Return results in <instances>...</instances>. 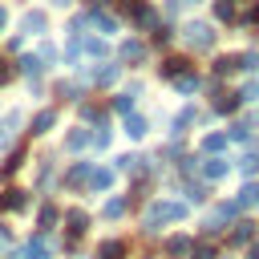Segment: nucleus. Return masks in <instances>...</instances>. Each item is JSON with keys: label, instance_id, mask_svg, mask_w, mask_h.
Segmentation results:
<instances>
[{"label": "nucleus", "instance_id": "34", "mask_svg": "<svg viewBox=\"0 0 259 259\" xmlns=\"http://www.w3.org/2000/svg\"><path fill=\"white\" fill-rule=\"evenodd\" d=\"M186 198H190V202H202L206 190H202V186H186Z\"/></svg>", "mask_w": 259, "mask_h": 259}, {"label": "nucleus", "instance_id": "11", "mask_svg": "<svg viewBox=\"0 0 259 259\" xmlns=\"http://www.w3.org/2000/svg\"><path fill=\"white\" fill-rule=\"evenodd\" d=\"M20 28H24V32H45V12H24Z\"/></svg>", "mask_w": 259, "mask_h": 259}, {"label": "nucleus", "instance_id": "25", "mask_svg": "<svg viewBox=\"0 0 259 259\" xmlns=\"http://www.w3.org/2000/svg\"><path fill=\"white\" fill-rule=\"evenodd\" d=\"M190 121H194V109H182V113L174 117V130H170V134H182V130H186Z\"/></svg>", "mask_w": 259, "mask_h": 259}, {"label": "nucleus", "instance_id": "22", "mask_svg": "<svg viewBox=\"0 0 259 259\" xmlns=\"http://www.w3.org/2000/svg\"><path fill=\"white\" fill-rule=\"evenodd\" d=\"M121 214H125V198L117 194V198H109V202H105V219H121Z\"/></svg>", "mask_w": 259, "mask_h": 259}, {"label": "nucleus", "instance_id": "31", "mask_svg": "<svg viewBox=\"0 0 259 259\" xmlns=\"http://www.w3.org/2000/svg\"><path fill=\"white\" fill-rule=\"evenodd\" d=\"M57 223V206H40V227H53Z\"/></svg>", "mask_w": 259, "mask_h": 259}, {"label": "nucleus", "instance_id": "29", "mask_svg": "<svg viewBox=\"0 0 259 259\" xmlns=\"http://www.w3.org/2000/svg\"><path fill=\"white\" fill-rule=\"evenodd\" d=\"M20 73H32V77H36V73H40V61H36V57H20Z\"/></svg>", "mask_w": 259, "mask_h": 259}, {"label": "nucleus", "instance_id": "16", "mask_svg": "<svg viewBox=\"0 0 259 259\" xmlns=\"http://www.w3.org/2000/svg\"><path fill=\"white\" fill-rule=\"evenodd\" d=\"M202 150H206V154L227 150V134H206V138H202Z\"/></svg>", "mask_w": 259, "mask_h": 259}, {"label": "nucleus", "instance_id": "8", "mask_svg": "<svg viewBox=\"0 0 259 259\" xmlns=\"http://www.w3.org/2000/svg\"><path fill=\"white\" fill-rule=\"evenodd\" d=\"M121 130H125L130 138H146V130H150V125H146V117H138V113H125V125H121Z\"/></svg>", "mask_w": 259, "mask_h": 259}, {"label": "nucleus", "instance_id": "32", "mask_svg": "<svg viewBox=\"0 0 259 259\" xmlns=\"http://www.w3.org/2000/svg\"><path fill=\"white\" fill-rule=\"evenodd\" d=\"M130 93H138V89H130ZM130 93H121V97H117V109H121V113H130V109H134V97H130Z\"/></svg>", "mask_w": 259, "mask_h": 259}, {"label": "nucleus", "instance_id": "28", "mask_svg": "<svg viewBox=\"0 0 259 259\" xmlns=\"http://www.w3.org/2000/svg\"><path fill=\"white\" fill-rule=\"evenodd\" d=\"M93 24H97L101 32H113V28H117V24H113V20L105 16V12H93Z\"/></svg>", "mask_w": 259, "mask_h": 259}, {"label": "nucleus", "instance_id": "7", "mask_svg": "<svg viewBox=\"0 0 259 259\" xmlns=\"http://www.w3.org/2000/svg\"><path fill=\"white\" fill-rule=\"evenodd\" d=\"M89 174H93V170H89V162H73V166H69V174H65V186H81Z\"/></svg>", "mask_w": 259, "mask_h": 259}, {"label": "nucleus", "instance_id": "30", "mask_svg": "<svg viewBox=\"0 0 259 259\" xmlns=\"http://www.w3.org/2000/svg\"><path fill=\"white\" fill-rule=\"evenodd\" d=\"M235 105H239V97H219V101H214V109H219V113H231Z\"/></svg>", "mask_w": 259, "mask_h": 259}, {"label": "nucleus", "instance_id": "27", "mask_svg": "<svg viewBox=\"0 0 259 259\" xmlns=\"http://www.w3.org/2000/svg\"><path fill=\"white\" fill-rule=\"evenodd\" d=\"M20 162H24V154H12V158L0 166V174H4V178H8V174H16V170H20Z\"/></svg>", "mask_w": 259, "mask_h": 259}, {"label": "nucleus", "instance_id": "4", "mask_svg": "<svg viewBox=\"0 0 259 259\" xmlns=\"http://www.w3.org/2000/svg\"><path fill=\"white\" fill-rule=\"evenodd\" d=\"M190 247H194V239H190V235H170V239H166V255H170V259L190 255Z\"/></svg>", "mask_w": 259, "mask_h": 259}, {"label": "nucleus", "instance_id": "26", "mask_svg": "<svg viewBox=\"0 0 259 259\" xmlns=\"http://www.w3.org/2000/svg\"><path fill=\"white\" fill-rule=\"evenodd\" d=\"M214 16H219V20H231V16H235V0H219V4H214Z\"/></svg>", "mask_w": 259, "mask_h": 259}, {"label": "nucleus", "instance_id": "6", "mask_svg": "<svg viewBox=\"0 0 259 259\" xmlns=\"http://www.w3.org/2000/svg\"><path fill=\"white\" fill-rule=\"evenodd\" d=\"M97 259H125V243L121 239H105L97 247Z\"/></svg>", "mask_w": 259, "mask_h": 259}, {"label": "nucleus", "instance_id": "24", "mask_svg": "<svg viewBox=\"0 0 259 259\" xmlns=\"http://www.w3.org/2000/svg\"><path fill=\"white\" fill-rule=\"evenodd\" d=\"M239 69V57H219L214 61V73H235Z\"/></svg>", "mask_w": 259, "mask_h": 259}, {"label": "nucleus", "instance_id": "15", "mask_svg": "<svg viewBox=\"0 0 259 259\" xmlns=\"http://www.w3.org/2000/svg\"><path fill=\"white\" fill-rule=\"evenodd\" d=\"M174 85H178V93H194L198 89V73H178Z\"/></svg>", "mask_w": 259, "mask_h": 259}, {"label": "nucleus", "instance_id": "10", "mask_svg": "<svg viewBox=\"0 0 259 259\" xmlns=\"http://www.w3.org/2000/svg\"><path fill=\"white\" fill-rule=\"evenodd\" d=\"M227 170H231L227 158H206V162H202V174H206V178H223Z\"/></svg>", "mask_w": 259, "mask_h": 259}, {"label": "nucleus", "instance_id": "23", "mask_svg": "<svg viewBox=\"0 0 259 259\" xmlns=\"http://www.w3.org/2000/svg\"><path fill=\"white\" fill-rule=\"evenodd\" d=\"M251 235H255V223H239V227H235V235H231V243H247Z\"/></svg>", "mask_w": 259, "mask_h": 259}, {"label": "nucleus", "instance_id": "21", "mask_svg": "<svg viewBox=\"0 0 259 259\" xmlns=\"http://www.w3.org/2000/svg\"><path fill=\"white\" fill-rule=\"evenodd\" d=\"M4 206H8V210H24V206H28V198H24V190H8V198H4Z\"/></svg>", "mask_w": 259, "mask_h": 259}, {"label": "nucleus", "instance_id": "3", "mask_svg": "<svg viewBox=\"0 0 259 259\" xmlns=\"http://www.w3.org/2000/svg\"><path fill=\"white\" fill-rule=\"evenodd\" d=\"M65 227H69V243H73V239H81V235H85L89 214H85V210H65Z\"/></svg>", "mask_w": 259, "mask_h": 259}, {"label": "nucleus", "instance_id": "9", "mask_svg": "<svg viewBox=\"0 0 259 259\" xmlns=\"http://www.w3.org/2000/svg\"><path fill=\"white\" fill-rule=\"evenodd\" d=\"M53 121H57V113H53V109H40V113L32 117V134H49Z\"/></svg>", "mask_w": 259, "mask_h": 259}, {"label": "nucleus", "instance_id": "18", "mask_svg": "<svg viewBox=\"0 0 259 259\" xmlns=\"http://www.w3.org/2000/svg\"><path fill=\"white\" fill-rule=\"evenodd\" d=\"M113 77H117V65H101V69H93V81H97V85H109Z\"/></svg>", "mask_w": 259, "mask_h": 259}, {"label": "nucleus", "instance_id": "20", "mask_svg": "<svg viewBox=\"0 0 259 259\" xmlns=\"http://www.w3.org/2000/svg\"><path fill=\"white\" fill-rule=\"evenodd\" d=\"M142 162H146V158H138V154H121V158H117V166H121V170H130V174H138V170H142Z\"/></svg>", "mask_w": 259, "mask_h": 259}, {"label": "nucleus", "instance_id": "33", "mask_svg": "<svg viewBox=\"0 0 259 259\" xmlns=\"http://www.w3.org/2000/svg\"><path fill=\"white\" fill-rule=\"evenodd\" d=\"M239 61H243V69H259V53H243Z\"/></svg>", "mask_w": 259, "mask_h": 259}, {"label": "nucleus", "instance_id": "12", "mask_svg": "<svg viewBox=\"0 0 259 259\" xmlns=\"http://www.w3.org/2000/svg\"><path fill=\"white\" fill-rule=\"evenodd\" d=\"M142 57H146V45L142 40H125L121 45V61H142Z\"/></svg>", "mask_w": 259, "mask_h": 259}, {"label": "nucleus", "instance_id": "35", "mask_svg": "<svg viewBox=\"0 0 259 259\" xmlns=\"http://www.w3.org/2000/svg\"><path fill=\"white\" fill-rule=\"evenodd\" d=\"M4 24H8V12H4V8H0V32H4Z\"/></svg>", "mask_w": 259, "mask_h": 259}, {"label": "nucleus", "instance_id": "14", "mask_svg": "<svg viewBox=\"0 0 259 259\" xmlns=\"http://www.w3.org/2000/svg\"><path fill=\"white\" fill-rule=\"evenodd\" d=\"M89 186H93V190H109V186H113V170H93V174H89Z\"/></svg>", "mask_w": 259, "mask_h": 259}, {"label": "nucleus", "instance_id": "5", "mask_svg": "<svg viewBox=\"0 0 259 259\" xmlns=\"http://www.w3.org/2000/svg\"><path fill=\"white\" fill-rule=\"evenodd\" d=\"M20 259H49V239H45V235L28 239V243H24V251H20Z\"/></svg>", "mask_w": 259, "mask_h": 259}, {"label": "nucleus", "instance_id": "2", "mask_svg": "<svg viewBox=\"0 0 259 259\" xmlns=\"http://www.w3.org/2000/svg\"><path fill=\"white\" fill-rule=\"evenodd\" d=\"M186 45H190V49H210V45H214L210 24H186Z\"/></svg>", "mask_w": 259, "mask_h": 259}, {"label": "nucleus", "instance_id": "13", "mask_svg": "<svg viewBox=\"0 0 259 259\" xmlns=\"http://www.w3.org/2000/svg\"><path fill=\"white\" fill-rule=\"evenodd\" d=\"M158 73H162V77H178V73H186V61H182V57H170V61L158 65Z\"/></svg>", "mask_w": 259, "mask_h": 259}, {"label": "nucleus", "instance_id": "1", "mask_svg": "<svg viewBox=\"0 0 259 259\" xmlns=\"http://www.w3.org/2000/svg\"><path fill=\"white\" fill-rule=\"evenodd\" d=\"M178 219H186V206L182 202H150V210H146V219H142V231H158L162 223H178Z\"/></svg>", "mask_w": 259, "mask_h": 259}, {"label": "nucleus", "instance_id": "17", "mask_svg": "<svg viewBox=\"0 0 259 259\" xmlns=\"http://www.w3.org/2000/svg\"><path fill=\"white\" fill-rule=\"evenodd\" d=\"M235 202H239V206H255V202H259V186H255V182H247V186H243V194H239Z\"/></svg>", "mask_w": 259, "mask_h": 259}, {"label": "nucleus", "instance_id": "19", "mask_svg": "<svg viewBox=\"0 0 259 259\" xmlns=\"http://www.w3.org/2000/svg\"><path fill=\"white\" fill-rule=\"evenodd\" d=\"M85 142H89V134H85V130H69V134H65V146H69V150H81Z\"/></svg>", "mask_w": 259, "mask_h": 259}]
</instances>
